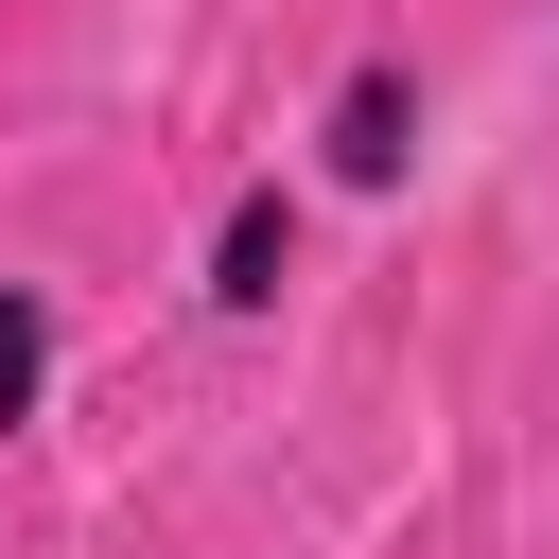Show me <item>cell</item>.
I'll return each instance as SVG.
<instances>
[{"label": "cell", "mask_w": 559, "mask_h": 559, "mask_svg": "<svg viewBox=\"0 0 559 559\" xmlns=\"http://www.w3.org/2000/svg\"><path fill=\"white\" fill-rule=\"evenodd\" d=\"M52 402H70V297L0 262V437H35Z\"/></svg>", "instance_id": "obj_3"}, {"label": "cell", "mask_w": 559, "mask_h": 559, "mask_svg": "<svg viewBox=\"0 0 559 559\" xmlns=\"http://www.w3.org/2000/svg\"><path fill=\"white\" fill-rule=\"evenodd\" d=\"M297 175H314L332 210H402V192L437 175V70H419V35H349V52L314 70Z\"/></svg>", "instance_id": "obj_1"}, {"label": "cell", "mask_w": 559, "mask_h": 559, "mask_svg": "<svg viewBox=\"0 0 559 559\" xmlns=\"http://www.w3.org/2000/svg\"><path fill=\"white\" fill-rule=\"evenodd\" d=\"M314 227H332V192L297 175V140L245 157V175L192 210V314H210V332H280L297 280H314Z\"/></svg>", "instance_id": "obj_2"}]
</instances>
